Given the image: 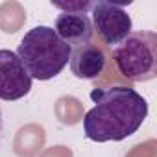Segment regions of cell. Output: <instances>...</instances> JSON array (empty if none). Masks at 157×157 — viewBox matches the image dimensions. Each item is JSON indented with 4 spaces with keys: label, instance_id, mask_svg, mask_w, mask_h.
<instances>
[{
    "label": "cell",
    "instance_id": "obj_1",
    "mask_svg": "<svg viewBox=\"0 0 157 157\" xmlns=\"http://www.w3.org/2000/svg\"><path fill=\"white\" fill-rule=\"evenodd\" d=\"M83 117V133L93 142H117L139 131L148 117V102L135 89L117 85L94 94Z\"/></svg>",
    "mask_w": 157,
    "mask_h": 157
},
{
    "label": "cell",
    "instance_id": "obj_2",
    "mask_svg": "<svg viewBox=\"0 0 157 157\" xmlns=\"http://www.w3.org/2000/svg\"><path fill=\"white\" fill-rule=\"evenodd\" d=\"M70 52L72 48L57 37L54 28L41 24L24 33L15 54L32 80L48 82L68 65Z\"/></svg>",
    "mask_w": 157,
    "mask_h": 157
},
{
    "label": "cell",
    "instance_id": "obj_3",
    "mask_svg": "<svg viewBox=\"0 0 157 157\" xmlns=\"http://www.w3.org/2000/svg\"><path fill=\"white\" fill-rule=\"evenodd\" d=\"M113 59L118 72L129 82L144 83L157 76V33L131 32L122 43L113 46Z\"/></svg>",
    "mask_w": 157,
    "mask_h": 157
},
{
    "label": "cell",
    "instance_id": "obj_4",
    "mask_svg": "<svg viewBox=\"0 0 157 157\" xmlns=\"http://www.w3.org/2000/svg\"><path fill=\"white\" fill-rule=\"evenodd\" d=\"M89 19L93 24V32H96L98 37L111 48L122 43L133 32V21L129 13L115 2H105V0L93 2Z\"/></svg>",
    "mask_w": 157,
    "mask_h": 157
},
{
    "label": "cell",
    "instance_id": "obj_5",
    "mask_svg": "<svg viewBox=\"0 0 157 157\" xmlns=\"http://www.w3.org/2000/svg\"><path fill=\"white\" fill-rule=\"evenodd\" d=\"M32 91V78L13 50H0V100L15 102Z\"/></svg>",
    "mask_w": 157,
    "mask_h": 157
},
{
    "label": "cell",
    "instance_id": "obj_6",
    "mask_svg": "<svg viewBox=\"0 0 157 157\" xmlns=\"http://www.w3.org/2000/svg\"><path fill=\"white\" fill-rule=\"evenodd\" d=\"M68 65L78 80H94L105 68V56L96 44L85 43L72 48Z\"/></svg>",
    "mask_w": 157,
    "mask_h": 157
},
{
    "label": "cell",
    "instance_id": "obj_7",
    "mask_svg": "<svg viewBox=\"0 0 157 157\" xmlns=\"http://www.w3.org/2000/svg\"><path fill=\"white\" fill-rule=\"evenodd\" d=\"M54 32L70 48L89 43L93 33H94L89 15H83V13H61V15H57Z\"/></svg>",
    "mask_w": 157,
    "mask_h": 157
},
{
    "label": "cell",
    "instance_id": "obj_8",
    "mask_svg": "<svg viewBox=\"0 0 157 157\" xmlns=\"http://www.w3.org/2000/svg\"><path fill=\"white\" fill-rule=\"evenodd\" d=\"M54 8L61 10V13H83L87 15V11H91L93 2L91 0H78V2H52Z\"/></svg>",
    "mask_w": 157,
    "mask_h": 157
},
{
    "label": "cell",
    "instance_id": "obj_9",
    "mask_svg": "<svg viewBox=\"0 0 157 157\" xmlns=\"http://www.w3.org/2000/svg\"><path fill=\"white\" fill-rule=\"evenodd\" d=\"M4 137V115H2V107H0V142Z\"/></svg>",
    "mask_w": 157,
    "mask_h": 157
}]
</instances>
